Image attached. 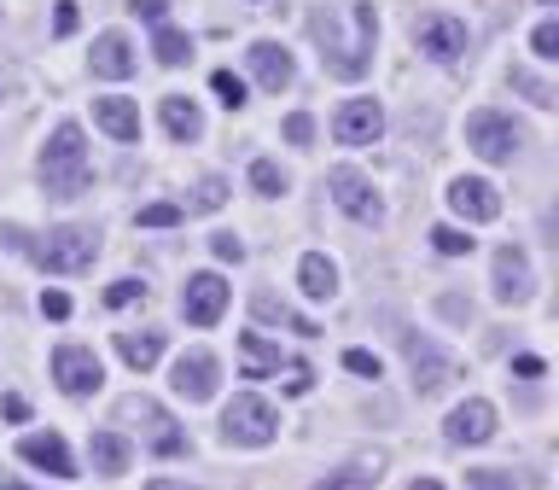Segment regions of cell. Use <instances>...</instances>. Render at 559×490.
<instances>
[{
    "mask_svg": "<svg viewBox=\"0 0 559 490\" xmlns=\"http://www.w3.org/2000/svg\"><path fill=\"white\" fill-rule=\"evenodd\" d=\"M0 245L24 251L35 269H47V275H82V269H94V257H99V228L65 222V228H47L41 240H30L24 228H0Z\"/></svg>",
    "mask_w": 559,
    "mask_h": 490,
    "instance_id": "6da1fadb",
    "label": "cell"
},
{
    "mask_svg": "<svg viewBox=\"0 0 559 490\" xmlns=\"http://www.w3.org/2000/svg\"><path fill=\"white\" fill-rule=\"evenodd\" d=\"M350 18H356V41H344V30H338L332 12H315V18H309L315 41L327 47V53H321L327 70L332 76H344V82L367 76V65H373V41H379V12H373V6H350Z\"/></svg>",
    "mask_w": 559,
    "mask_h": 490,
    "instance_id": "7a4b0ae2",
    "label": "cell"
},
{
    "mask_svg": "<svg viewBox=\"0 0 559 490\" xmlns=\"http://www.w3.org/2000/svg\"><path fill=\"white\" fill-rule=\"evenodd\" d=\"M88 140H82V123H59L53 140L41 146V187L53 193V199H82L88 193Z\"/></svg>",
    "mask_w": 559,
    "mask_h": 490,
    "instance_id": "3957f363",
    "label": "cell"
},
{
    "mask_svg": "<svg viewBox=\"0 0 559 490\" xmlns=\"http://www.w3.org/2000/svg\"><path fill=\"white\" fill-rule=\"evenodd\" d=\"M274 432H280V415H274V403L257 397V391H239L228 409H222V438H228V444L263 450V444H274Z\"/></svg>",
    "mask_w": 559,
    "mask_h": 490,
    "instance_id": "277c9868",
    "label": "cell"
},
{
    "mask_svg": "<svg viewBox=\"0 0 559 490\" xmlns=\"http://www.w3.org/2000/svg\"><path fill=\"white\" fill-rule=\"evenodd\" d=\"M466 146H472L484 164H507V158L525 146V129H519L513 117H501V111H472V117H466Z\"/></svg>",
    "mask_w": 559,
    "mask_h": 490,
    "instance_id": "5b68a950",
    "label": "cell"
},
{
    "mask_svg": "<svg viewBox=\"0 0 559 490\" xmlns=\"http://www.w3.org/2000/svg\"><path fill=\"white\" fill-rule=\"evenodd\" d=\"M123 420H140V426H146V450L152 455H164V461L187 455V432H181L152 397H123Z\"/></svg>",
    "mask_w": 559,
    "mask_h": 490,
    "instance_id": "8992f818",
    "label": "cell"
},
{
    "mask_svg": "<svg viewBox=\"0 0 559 490\" xmlns=\"http://www.w3.org/2000/svg\"><path fill=\"white\" fill-rule=\"evenodd\" d=\"M327 193H332V205L344 210V216H356V222H379L385 216V199L373 193V181L362 170H350V164L327 170Z\"/></svg>",
    "mask_w": 559,
    "mask_h": 490,
    "instance_id": "52a82bcc",
    "label": "cell"
},
{
    "mask_svg": "<svg viewBox=\"0 0 559 490\" xmlns=\"http://www.w3.org/2000/svg\"><path fill=\"white\" fill-rule=\"evenodd\" d=\"M53 380H59L65 397H94L105 385V368H99V356L88 345H59L53 350Z\"/></svg>",
    "mask_w": 559,
    "mask_h": 490,
    "instance_id": "ba28073f",
    "label": "cell"
},
{
    "mask_svg": "<svg viewBox=\"0 0 559 490\" xmlns=\"http://www.w3.org/2000/svg\"><path fill=\"white\" fill-rule=\"evenodd\" d=\"M402 356H408V374H414L420 391H437V385L455 374V356L437 345V339H426V333H402Z\"/></svg>",
    "mask_w": 559,
    "mask_h": 490,
    "instance_id": "9c48e42d",
    "label": "cell"
},
{
    "mask_svg": "<svg viewBox=\"0 0 559 490\" xmlns=\"http://www.w3.org/2000/svg\"><path fill=\"white\" fill-rule=\"evenodd\" d=\"M216 380H222V362H216L210 350H187V356L175 362V374H169L175 397H187V403H210V397H216Z\"/></svg>",
    "mask_w": 559,
    "mask_h": 490,
    "instance_id": "30bf717a",
    "label": "cell"
},
{
    "mask_svg": "<svg viewBox=\"0 0 559 490\" xmlns=\"http://www.w3.org/2000/svg\"><path fill=\"white\" fill-rule=\"evenodd\" d=\"M414 41H420V53H431L437 65H449V59L466 53V24L449 18V12H426V18L414 24Z\"/></svg>",
    "mask_w": 559,
    "mask_h": 490,
    "instance_id": "8fae6325",
    "label": "cell"
},
{
    "mask_svg": "<svg viewBox=\"0 0 559 490\" xmlns=\"http://www.w3.org/2000/svg\"><path fill=\"white\" fill-rule=\"evenodd\" d=\"M228 310V280L222 275H193L181 286V315L193 321V327H216Z\"/></svg>",
    "mask_w": 559,
    "mask_h": 490,
    "instance_id": "7c38bea8",
    "label": "cell"
},
{
    "mask_svg": "<svg viewBox=\"0 0 559 490\" xmlns=\"http://www.w3.org/2000/svg\"><path fill=\"white\" fill-rule=\"evenodd\" d=\"M332 135L344 140V146H373V140L385 135V111H379V100H344L338 105V117H332Z\"/></svg>",
    "mask_w": 559,
    "mask_h": 490,
    "instance_id": "4fadbf2b",
    "label": "cell"
},
{
    "mask_svg": "<svg viewBox=\"0 0 559 490\" xmlns=\"http://www.w3.org/2000/svg\"><path fill=\"white\" fill-rule=\"evenodd\" d=\"M18 455L41 467V473H53V479H76V461H70V444L59 432H24L18 438Z\"/></svg>",
    "mask_w": 559,
    "mask_h": 490,
    "instance_id": "5bb4252c",
    "label": "cell"
},
{
    "mask_svg": "<svg viewBox=\"0 0 559 490\" xmlns=\"http://www.w3.org/2000/svg\"><path fill=\"white\" fill-rule=\"evenodd\" d=\"M449 205L466 222H495L501 216V193H495L490 181H478V175H461V181H449Z\"/></svg>",
    "mask_w": 559,
    "mask_h": 490,
    "instance_id": "9a60e30c",
    "label": "cell"
},
{
    "mask_svg": "<svg viewBox=\"0 0 559 490\" xmlns=\"http://www.w3.org/2000/svg\"><path fill=\"white\" fill-rule=\"evenodd\" d=\"M245 59H251V76H257V82H263L268 94H286V88H292V53H286V47H280V41H251V53H245Z\"/></svg>",
    "mask_w": 559,
    "mask_h": 490,
    "instance_id": "2e32d148",
    "label": "cell"
},
{
    "mask_svg": "<svg viewBox=\"0 0 559 490\" xmlns=\"http://www.w3.org/2000/svg\"><path fill=\"white\" fill-rule=\"evenodd\" d=\"M495 438V403L466 397L461 409L449 415V444H490Z\"/></svg>",
    "mask_w": 559,
    "mask_h": 490,
    "instance_id": "e0dca14e",
    "label": "cell"
},
{
    "mask_svg": "<svg viewBox=\"0 0 559 490\" xmlns=\"http://www.w3.org/2000/svg\"><path fill=\"white\" fill-rule=\"evenodd\" d=\"M495 298H501V304L530 298V257L519 245H501V251H495Z\"/></svg>",
    "mask_w": 559,
    "mask_h": 490,
    "instance_id": "ac0fdd59",
    "label": "cell"
},
{
    "mask_svg": "<svg viewBox=\"0 0 559 490\" xmlns=\"http://www.w3.org/2000/svg\"><path fill=\"white\" fill-rule=\"evenodd\" d=\"M134 41L129 35H117V30H105L94 41V76H105V82H123V76H134Z\"/></svg>",
    "mask_w": 559,
    "mask_h": 490,
    "instance_id": "d6986e66",
    "label": "cell"
},
{
    "mask_svg": "<svg viewBox=\"0 0 559 490\" xmlns=\"http://www.w3.org/2000/svg\"><path fill=\"white\" fill-rule=\"evenodd\" d=\"M94 123L111 140H140V105H134V100H117V94H105V100H94Z\"/></svg>",
    "mask_w": 559,
    "mask_h": 490,
    "instance_id": "ffe728a7",
    "label": "cell"
},
{
    "mask_svg": "<svg viewBox=\"0 0 559 490\" xmlns=\"http://www.w3.org/2000/svg\"><path fill=\"white\" fill-rule=\"evenodd\" d=\"M88 461H94V473H105V479H117V473H129L134 444L123 438V432H94V444H88Z\"/></svg>",
    "mask_w": 559,
    "mask_h": 490,
    "instance_id": "44dd1931",
    "label": "cell"
},
{
    "mask_svg": "<svg viewBox=\"0 0 559 490\" xmlns=\"http://www.w3.org/2000/svg\"><path fill=\"white\" fill-rule=\"evenodd\" d=\"M117 356L129 362L134 374H146L158 356H164V333L158 327H140V333H117Z\"/></svg>",
    "mask_w": 559,
    "mask_h": 490,
    "instance_id": "7402d4cb",
    "label": "cell"
},
{
    "mask_svg": "<svg viewBox=\"0 0 559 490\" xmlns=\"http://www.w3.org/2000/svg\"><path fill=\"white\" fill-rule=\"evenodd\" d=\"M297 286H303L309 298H332V292H338V263H332L327 251H309V257L297 263Z\"/></svg>",
    "mask_w": 559,
    "mask_h": 490,
    "instance_id": "603a6c76",
    "label": "cell"
},
{
    "mask_svg": "<svg viewBox=\"0 0 559 490\" xmlns=\"http://www.w3.org/2000/svg\"><path fill=\"white\" fill-rule=\"evenodd\" d=\"M158 111H164V129L175 140H198V135H204V111H198L187 94H164V105H158Z\"/></svg>",
    "mask_w": 559,
    "mask_h": 490,
    "instance_id": "cb8c5ba5",
    "label": "cell"
},
{
    "mask_svg": "<svg viewBox=\"0 0 559 490\" xmlns=\"http://www.w3.org/2000/svg\"><path fill=\"white\" fill-rule=\"evenodd\" d=\"M251 315H257V321H268V327H292V333H303V339H309V333H321L309 315H297L292 304H280L274 292H257V298H251Z\"/></svg>",
    "mask_w": 559,
    "mask_h": 490,
    "instance_id": "d4e9b609",
    "label": "cell"
},
{
    "mask_svg": "<svg viewBox=\"0 0 559 490\" xmlns=\"http://www.w3.org/2000/svg\"><path fill=\"white\" fill-rule=\"evenodd\" d=\"M239 356H245V380H263L268 368L280 374V345H268L263 333H245V339H239Z\"/></svg>",
    "mask_w": 559,
    "mask_h": 490,
    "instance_id": "484cf974",
    "label": "cell"
},
{
    "mask_svg": "<svg viewBox=\"0 0 559 490\" xmlns=\"http://www.w3.org/2000/svg\"><path fill=\"white\" fill-rule=\"evenodd\" d=\"M152 53H158V65H187V59H193V41H187V35L181 30H169V24H158V35H152Z\"/></svg>",
    "mask_w": 559,
    "mask_h": 490,
    "instance_id": "4316f807",
    "label": "cell"
},
{
    "mask_svg": "<svg viewBox=\"0 0 559 490\" xmlns=\"http://www.w3.org/2000/svg\"><path fill=\"white\" fill-rule=\"evenodd\" d=\"M507 82H513V88H519L530 105H542V111H548V105H559V88H554V82H542V76H536V70H525V65L513 70Z\"/></svg>",
    "mask_w": 559,
    "mask_h": 490,
    "instance_id": "83f0119b",
    "label": "cell"
},
{
    "mask_svg": "<svg viewBox=\"0 0 559 490\" xmlns=\"http://www.w3.org/2000/svg\"><path fill=\"white\" fill-rule=\"evenodd\" d=\"M251 187H257L263 199H280V193H286V170H280L274 158H257V164H251Z\"/></svg>",
    "mask_w": 559,
    "mask_h": 490,
    "instance_id": "f1b7e54d",
    "label": "cell"
},
{
    "mask_svg": "<svg viewBox=\"0 0 559 490\" xmlns=\"http://www.w3.org/2000/svg\"><path fill=\"white\" fill-rule=\"evenodd\" d=\"M431 245H437V251H443V257H466V251H472V234H466V228H455V222H437V228H431Z\"/></svg>",
    "mask_w": 559,
    "mask_h": 490,
    "instance_id": "f546056e",
    "label": "cell"
},
{
    "mask_svg": "<svg viewBox=\"0 0 559 490\" xmlns=\"http://www.w3.org/2000/svg\"><path fill=\"white\" fill-rule=\"evenodd\" d=\"M140 298H146V280H134V275L105 286V304H111V310H129V304H140Z\"/></svg>",
    "mask_w": 559,
    "mask_h": 490,
    "instance_id": "4dcf8cb0",
    "label": "cell"
},
{
    "mask_svg": "<svg viewBox=\"0 0 559 490\" xmlns=\"http://www.w3.org/2000/svg\"><path fill=\"white\" fill-rule=\"evenodd\" d=\"M379 479L373 467H344V473H332V479H321V485H309V490H367Z\"/></svg>",
    "mask_w": 559,
    "mask_h": 490,
    "instance_id": "1f68e13d",
    "label": "cell"
},
{
    "mask_svg": "<svg viewBox=\"0 0 559 490\" xmlns=\"http://www.w3.org/2000/svg\"><path fill=\"white\" fill-rule=\"evenodd\" d=\"M210 88H216V100L228 105V111H239V105H245V82H239L233 70H216V76H210Z\"/></svg>",
    "mask_w": 559,
    "mask_h": 490,
    "instance_id": "d6a6232c",
    "label": "cell"
},
{
    "mask_svg": "<svg viewBox=\"0 0 559 490\" xmlns=\"http://www.w3.org/2000/svg\"><path fill=\"white\" fill-rule=\"evenodd\" d=\"M140 228H175L181 222V205H169V199H158V205H146L140 216H134Z\"/></svg>",
    "mask_w": 559,
    "mask_h": 490,
    "instance_id": "836d02e7",
    "label": "cell"
},
{
    "mask_svg": "<svg viewBox=\"0 0 559 490\" xmlns=\"http://www.w3.org/2000/svg\"><path fill=\"white\" fill-rule=\"evenodd\" d=\"M198 210H222L228 205V181H222V175H204V181H198V199H193Z\"/></svg>",
    "mask_w": 559,
    "mask_h": 490,
    "instance_id": "e575fe53",
    "label": "cell"
},
{
    "mask_svg": "<svg viewBox=\"0 0 559 490\" xmlns=\"http://www.w3.org/2000/svg\"><path fill=\"white\" fill-rule=\"evenodd\" d=\"M466 490H519V485H513V473H501V467H478V473H466Z\"/></svg>",
    "mask_w": 559,
    "mask_h": 490,
    "instance_id": "d590c367",
    "label": "cell"
},
{
    "mask_svg": "<svg viewBox=\"0 0 559 490\" xmlns=\"http://www.w3.org/2000/svg\"><path fill=\"white\" fill-rule=\"evenodd\" d=\"M280 374H286V391H292V397H303V391H309V385H315V368H309V362H280Z\"/></svg>",
    "mask_w": 559,
    "mask_h": 490,
    "instance_id": "8d00e7d4",
    "label": "cell"
},
{
    "mask_svg": "<svg viewBox=\"0 0 559 490\" xmlns=\"http://www.w3.org/2000/svg\"><path fill=\"white\" fill-rule=\"evenodd\" d=\"M530 47H536V59H559V24H554V18H548V24H536Z\"/></svg>",
    "mask_w": 559,
    "mask_h": 490,
    "instance_id": "74e56055",
    "label": "cell"
},
{
    "mask_svg": "<svg viewBox=\"0 0 559 490\" xmlns=\"http://www.w3.org/2000/svg\"><path fill=\"white\" fill-rule=\"evenodd\" d=\"M286 140H292V146H309V140H315V117H309V111H292V117H286Z\"/></svg>",
    "mask_w": 559,
    "mask_h": 490,
    "instance_id": "f35d334b",
    "label": "cell"
},
{
    "mask_svg": "<svg viewBox=\"0 0 559 490\" xmlns=\"http://www.w3.org/2000/svg\"><path fill=\"white\" fill-rule=\"evenodd\" d=\"M344 368L362 374V380H379V356L373 350H344Z\"/></svg>",
    "mask_w": 559,
    "mask_h": 490,
    "instance_id": "ab89813d",
    "label": "cell"
},
{
    "mask_svg": "<svg viewBox=\"0 0 559 490\" xmlns=\"http://www.w3.org/2000/svg\"><path fill=\"white\" fill-rule=\"evenodd\" d=\"M129 12H134V18H146V24H164L169 0H129Z\"/></svg>",
    "mask_w": 559,
    "mask_h": 490,
    "instance_id": "60d3db41",
    "label": "cell"
},
{
    "mask_svg": "<svg viewBox=\"0 0 559 490\" xmlns=\"http://www.w3.org/2000/svg\"><path fill=\"white\" fill-rule=\"evenodd\" d=\"M41 315H47V321H65L70 298H65V292H41Z\"/></svg>",
    "mask_w": 559,
    "mask_h": 490,
    "instance_id": "b9f144b4",
    "label": "cell"
},
{
    "mask_svg": "<svg viewBox=\"0 0 559 490\" xmlns=\"http://www.w3.org/2000/svg\"><path fill=\"white\" fill-rule=\"evenodd\" d=\"M210 251H216L222 263H239V257H245V245L233 240V234H216V240H210Z\"/></svg>",
    "mask_w": 559,
    "mask_h": 490,
    "instance_id": "7bdbcfd3",
    "label": "cell"
},
{
    "mask_svg": "<svg viewBox=\"0 0 559 490\" xmlns=\"http://www.w3.org/2000/svg\"><path fill=\"white\" fill-rule=\"evenodd\" d=\"M76 30V0H59V12H53V35H70Z\"/></svg>",
    "mask_w": 559,
    "mask_h": 490,
    "instance_id": "ee69618b",
    "label": "cell"
},
{
    "mask_svg": "<svg viewBox=\"0 0 559 490\" xmlns=\"http://www.w3.org/2000/svg\"><path fill=\"white\" fill-rule=\"evenodd\" d=\"M542 368H548V362H542V356H513V374H525V380H536V374H542Z\"/></svg>",
    "mask_w": 559,
    "mask_h": 490,
    "instance_id": "f6af8a7d",
    "label": "cell"
},
{
    "mask_svg": "<svg viewBox=\"0 0 559 490\" xmlns=\"http://www.w3.org/2000/svg\"><path fill=\"white\" fill-rule=\"evenodd\" d=\"M443 315H455V321H472V304H461V298H443Z\"/></svg>",
    "mask_w": 559,
    "mask_h": 490,
    "instance_id": "bcb514c9",
    "label": "cell"
},
{
    "mask_svg": "<svg viewBox=\"0 0 559 490\" xmlns=\"http://www.w3.org/2000/svg\"><path fill=\"white\" fill-rule=\"evenodd\" d=\"M0 409H6V420H24V415H30V403H24V397H6Z\"/></svg>",
    "mask_w": 559,
    "mask_h": 490,
    "instance_id": "7dc6e473",
    "label": "cell"
},
{
    "mask_svg": "<svg viewBox=\"0 0 559 490\" xmlns=\"http://www.w3.org/2000/svg\"><path fill=\"white\" fill-rule=\"evenodd\" d=\"M146 490H193V485H181V479H152Z\"/></svg>",
    "mask_w": 559,
    "mask_h": 490,
    "instance_id": "c3c4849f",
    "label": "cell"
},
{
    "mask_svg": "<svg viewBox=\"0 0 559 490\" xmlns=\"http://www.w3.org/2000/svg\"><path fill=\"white\" fill-rule=\"evenodd\" d=\"M0 490H30L24 479H12V473H0Z\"/></svg>",
    "mask_w": 559,
    "mask_h": 490,
    "instance_id": "681fc988",
    "label": "cell"
},
{
    "mask_svg": "<svg viewBox=\"0 0 559 490\" xmlns=\"http://www.w3.org/2000/svg\"><path fill=\"white\" fill-rule=\"evenodd\" d=\"M408 490H443V485H437V479H414Z\"/></svg>",
    "mask_w": 559,
    "mask_h": 490,
    "instance_id": "f907efd6",
    "label": "cell"
},
{
    "mask_svg": "<svg viewBox=\"0 0 559 490\" xmlns=\"http://www.w3.org/2000/svg\"><path fill=\"white\" fill-rule=\"evenodd\" d=\"M0 100H6V82H0Z\"/></svg>",
    "mask_w": 559,
    "mask_h": 490,
    "instance_id": "816d5d0a",
    "label": "cell"
}]
</instances>
